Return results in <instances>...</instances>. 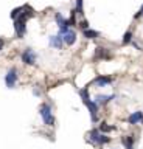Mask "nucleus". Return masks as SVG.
Returning <instances> with one entry per match:
<instances>
[{
	"label": "nucleus",
	"instance_id": "1",
	"mask_svg": "<svg viewBox=\"0 0 143 149\" xmlns=\"http://www.w3.org/2000/svg\"><path fill=\"white\" fill-rule=\"evenodd\" d=\"M80 95L82 98V101H84V104L89 107L90 110V115H92V120H96V112H98V104H96V101H92L89 98V92H87V88H82V90H80Z\"/></svg>",
	"mask_w": 143,
	"mask_h": 149
},
{
	"label": "nucleus",
	"instance_id": "2",
	"mask_svg": "<svg viewBox=\"0 0 143 149\" xmlns=\"http://www.w3.org/2000/svg\"><path fill=\"white\" fill-rule=\"evenodd\" d=\"M39 113H40V116H42V120H44V123L47 124V126H53V124H54V116H53V113H52L50 106L44 104L42 107H40Z\"/></svg>",
	"mask_w": 143,
	"mask_h": 149
},
{
	"label": "nucleus",
	"instance_id": "3",
	"mask_svg": "<svg viewBox=\"0 0 143 149\" xmlns=\"http://www.w3.org/2000/svg\"><path fill=\"white\" fill-rule=\"evenodd\" d=\"M89 140H90L92 143H95V144H104V143L109 141V137H106V135L100 134V130L93 129V130L89 134Z\"/></svg>",
	"mask_w": 143,
	"mask_h": 149
},
{
	"label": "nucleus",
	"instance_id": "4",
	"mask_svg": "<svg viewBox=\"0 0 143 149\" xmlns=\"http://www.w3.org/2000/svg\"><path fill=\"white\" fill-rule=\"evenodd\" d=\"M36 59H38V56H36V53L31 48H27L24 53H22V61H24L25 64H28V65H34Z\"/></svg>",
	"mask_w": 143,
	"mask_h": 149
},
{
	"label": "nucleus",
	"instance_id": "5",
	"mask_svg": "<svg viewBox=\"0 0 143 149\" xmlns=\"http://www.w3.org/2000/svg\"><path fill=\"white\" fill-rule=\"evenodd\" d=\"M16 81H17V70L13 67V68L8 70V73H6V76H5V82H6V86L10 87V88H13V87L16 86Z\"/></svg>",
	"mask_w": 143,
	"mask_h": 149
},
{
	"label": "nucleus",
	"instance_id": "6",
	"mask_svg": "<svg viewBox=\"0 0 143 149\" xmlns=\"http://www.w3.org/2000/svg\"><path fill=\"white\" fill-rule=\"evenodd\" d=\"M62 39H64V42H66L67 45L75 44V42H76V33L73 30H68L67 33H64V34H62Z\"/></svg>",
	"mask_w": 143,
	"mask_h": 149
},
{
	"label": "nucleus",
	"instance_id": "7",
	"mask_svg": "<svg viewBox=\"0 0 143 149\" xmlns=\"http://www.w3.org/2000/svg\"><path fill=\"white\" fill-rule=\"evenodd\" d=\"M62 44H64L62 36H50V45H52V47H54V48H58V50H61Z\"/></svg>",
	"mask_w": 143,
	"mask_h": 149
},
{
	"label": "nucleus",
	"instance_id": "8",
	"mask_svg": "<svg viewBox=\"0 0 143 149\" xmlns=\"http://www.w3.org/2000/svg\"><path fill=\"white\" fill-rule=\"evenodd\" d=\"M138 121H143V113H142V112H134V113H131V115H129V118H128L129 124H137Z\"/></svg>",
	"mask_w": 143,
	"mask_h": 149
},
{
	"label": "nucleus",
	"instance_id": "9",
	"mask_svg": "<svg viewBox=\"0 0 143 149\" xmlns=\"http://www.w3.org/2000/svg\"><path fill=\"white\" fill-rule=\"evenodd\" d=\"M112 82V78L110 76H98L95 79V84L98 87H104V86H109V84Z\"/></svg>",
	"mask_w": 143,
	"mask_h": 149
},
{
	"label": "nucleus",
	"instance_id": "10",
	"mask_svg": "<svg viewBox=\"0 0 143 149\" xmlns=\"http://www.w3.org/2000/svg\"><path fill=\"white\" fill-rule=\"evenodd\" d=\"M114 98V95H98L96 96V102H100V104H106V102H109L110 100Z\"/></svg>",
	"mask_w": 143,
	"mask_h": 149
},
{
	"label": "nucleus",
	"instance_id": "11",
	"mask_svg": "<svg viewBox=\"0 0 143 149\" xmlns=\"http://www.w3.org/2000/svg\"><path fill=\"white\" fill-rule=\"evenodd\" d=\"M82 33H84V37H89V39H93V37L100 36L98 31H96V30H90V28H89V30H84Z\"/></svg>",
	"mask_w": 143,
	"mask_h": 149
},
{
	"label": "nucleus",
	"instance_id": "12",
	"mask_svg": "<svg viewBox=\"0 0 143 149\" xmlns=\"http://www.w3.org/2000/svg\"><path fill=\"white\" fill-rule=\"evenodd\" d=\"M96 58H104V59H107L109 58V51L107 50H104V48H96V53H95Z\"/></svg>",
	"mask_w": 143,
	"mask_h": 149
},
{
	"label": "nucleus",
	"instance_id": "13",
	"mask_svg": "<svg viewBox=\"0 0 143 149\" xmlns=\"http://www.w3.org/2000/svg\"><path fill=\"white\" fill-rule=\"evenodd\" d=\"M132 39V33L131 31H126L124 33V36H123V44H129Z\"/></svg>",
	"mask_w": 143,
	"mask_h": 149
},
{
	"label": "nucleus",
	"instance_id": "14",
	"mask_svg": "<svg viewBox=\"0 0 143 149\" xmlns=\"http://www.w3.org/2000/svg\"><path fill=\"white\" fill-rule=\"evenodd\" d=\"M24 8H16V9H13V13H11V17L13 19H17V16H19V13L22 11Z\"/></svg>",
	"mask_w": 143,
	"mask_h": 149
},
{
	"label": "nucleus",
	"instance_id": "15",
	"mask_svg": "<svg viewBox=\"0 0 143 149\" xmlns=\"http://www.w3.org/2000/svg\"><path fill=\"white\" fill-rule=\"evenodd\" d=\"M76 11L82 14V0H76Z\"/></svg>",
	"mask_w": 143,
	"mask_h": 149
},
{
	"label": "nucleus",
	"instance_id": "16",
	"mask_svg": "<svg viewBox=\"0 0 143 149\" xmlns=\"http://www.w3.org/2000/svg\"><path fill=\"white\" fill-rule=\"evenodd\" d=\"M110 129H112V127H109L106 123H101V130H103V132H109Z\"/></svg>",
	"mask_w": 143,
	"mask_h": 149
},
{
	"label": "nucleus",
	"instance_id": "17",
	"mask_svg": "<svg viewBox=\"0 0 143 149\" xmlns=\"http://www.w3.org/2000/svg\"><path fill=\"white\" fill-rule=\"evenodd\" d=\"M81 28H82V31H84V30H89V23H87V20H82V22H81Z\"/></svg>",
	"mask_w": 143,
	"mask_h": 149
},
{
	"label": "nucleus",
	"instance_id": "18",
	"mask_svg": "<svg viewBox=\"0 0 143 149\" xmlns=\"http://www.w3.org/2000/svg\"><path fill=\"white\" fill-rule=\"evenodd\" d=\"M140 16H143V6L140 8V11H138V13L135 14V17H140Z\"/></svg>",
	"mask_w": 143,
	"mask_h": 149
},
{
	"label": "nucleus",
	"instance_id": "19",
	"mask_svg": "<svg viewBox=\"0 0 143 149\" xmlns=\"http://www.w3.org/2000/svg\"><path fill=\"white\" fill-rule=\"evenodd\" d=\"M3 45H5V42H3L2 39H0V50H2V48H3Z\"/></svg>",
	"mask_w": 143,
	"mask_h": 149
},
{
	"label": "nucleus",
	"instance_id": "20",
	"mask_svg": "<svg viewBox=\"0 0 143 149\" xmlns=\"http://www.w3.org/2000/svg\"><path fill=\"white\" fill-rule=\"evenodd\" d=\"M126 149H132V146H131V148H126Z\"/></svg>",
	"mask_w": 143,
	"mask_h": 149
}]
</instances>
